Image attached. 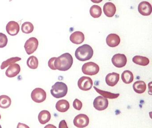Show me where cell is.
Returning a JSON list of instances; mask_svg holds the SVG:
<instances>
[{
	"label": "cell",
	"instance_id": "ba28073f",
	"mask_svg": "<svg viewBox=\"0 0 152 128\" xmlns=\"http://www.w3.org/2000/svg\"><path fill=\"white\" fill-rule=\"evenodd\" d=\"M78 85L81 90L88 91L91 89L93 85V81L90 77L83 76L79 79L78 81Z\"/></svg>",
	"mask_w": 152,
	"mask_h": 128
},
{
	"label": "cell",
	"instance_id": "7c38bea8",
	"mask_svg": "<svg viewBox=\"0 0 152 128\" xmlns=\"http://www.w3.org/2000/svg\"><path fill=\"white\" fill-rule=\"evenodd\" d=\"M6 30L9 34L14 36L17 35L20 30V26L18 22L10 21L6 26Z\"/></svg>",
	"mask_w": 152,
	"mask_h": 128
},
{
	"label": "cell",
	"instance_id": "e0dca14e",
	"mask_svg": "<svg viewBox=\"0 0 152 128\" xmlns=\"http://www.w3.org/2000/svg\"><path fill=\"white\" fill-rule=\"evenodd\" d=\"M85 39L84 35L80 31H75L70 36V40L73 43L76 44H80L83 42Z\"/></svg>",
	"mask_w": 152,
	"mask_h": 128
},
{
	"label": "cell",
	"instance_id": "9a60e30c",
	"mask_svg": "<svg viewBox=\"0 0 152 128\" xmlns=\"http://www.w3.org/2000/svg\"><path fill=\"white\" fill-rule=\"evenodd\" d=\"M120 79V75L116 73H110L106 76L105 81L109 86L113 87L117 84Z\"/></svg>",
	"mask_w": 152,
	"mask_h": 128
},
{
	"label": "cell",
	"instance_id": "484cf974",
	"mask_svg": "<svg viewBox=\"0 0 152 128\" xmlns=\"http://www.w3.org/2000/svg\"><path fill=\"white\" fill-rule=\"evenodd\" d=\"M27 66L31 69H36L39 65V60L38 58L34 56H31L27 59Z\"/></svg>",
	"mask_w": 152,
	"mask_h": 128
},
{
	"label": "cell",
	"instance_id": "ac0fdd59",
	"mask_svg": "<svg viewBox=\"0 0 152 128\" xmlns=\"http://www.w3.org/2000/svg\"><path fill=\"white\" fill-rule=\"evenodd\" d=\"M56 107L58 112L64 113L69 109L70 104L69 102L66 100H60L57 102Z\"/></svg>",
	"mask_w": 152,
	"mask_h": 128
},
{
	"label": "cell",
	"instance_id": "4dcf8cb0",
	"mask_svg": "<svg viewBox=\"0 0 152 128\" xmlns=\"http://www.w3.org/2000/svg\"><path fill=\"white\" fill-rule=\"evenodd\" d=\"M56 58V57H55L51 58L49 60L48 63V66L50 68H51L52 70H56V68H55V65H54V62H55Z\"/></svg>",
	"mask_w": 152,
	"mask_h": 128
},
{
	"label": "cell",
	"instance_id": "30bf717a",
	"mask_svg": "<svg viewBox=\"0 0 152 128\" xmlns=\"http://www.w3.org/2000/svg\"><path fill=\"white\" fill-rule=\"evenodd\" d=\"M112 62L115 66L121 68L123 67L126 65L127 57L124 54L117 53L113 56L112 58Z\"/></svg>",
	"mask_w": 152,
	"mask_h": 128
},
{
	"label": "cell",
	"instance_id": "8fae6325",
	"mask_svg": "<svg viewBox=\"0 0 152 128\" xmlns=\"http://www.w3.org/2000/svg\"><path fill=\"white\" fill-rule=\"evenodd\" d=\"M138 10L139 13L143 16H149L152 13V5L148 2L144 1L139 4Z\"/></svg>",
	"mask_w": 152,
	"mask_h": 128
},
{
	"label": "cell",
	"instance_id": "7a4b0ae2",
	"mask_svg": "<svg viewBox=\"0 0 152 128\" xmlns=\"http://www.w3.org/2000/svg\"><path fill=\"white\" fill-rule=\"evenodd\" d=\"M93 52V49L90 45L84 44L76 49L75 56L80 61H86L91 58Z\"/></svg>",
	"mask_w": 152,
	"mask_h": 128
},
{
	"label": "cell",
	"instance_id": "83f0119b",
	"mask_svg": "<svg viewBox=\"0 0 152 128\" xmlns=\"http://www.w3.org/2000/svg\"><path fill=\"white\" fill-rule=\"evenodd\" d=\"M22 32L25 33H31L33 31L34 27L32 23L30 22H25L22 25Z\"/></svg>",
	"mask_w": 152,
	"mask_h": 128
},
{
	"label": "cell",
	"instance_id": "d6a6232c",
	"mask_svg": "<svg viewBox=\"0 0 152 128\" xmlns=\"http://www.w3.org/2000/svg\"><path fill=\"white\" fill-rule=\"evenodd\" d=\"M17 128H30L28 125L22 123H18Z\"/></svg>",
	"mask_w": 152,
	"mask_h": 128
},
{
	"label": "cell",
	"instance_id": "603a6c76",
	"mask_svg": "<svg viewBox=\"0 0 152 128\" xmlns=\"http://www.w3.org/2000/svg\"><path fill=\"white\" fill-rule=\"evenodd\" d=\"M121 79L124 83L129 84L133 81L134 76L132 72L129 70H125L122 73Z\"/></svg>",
	"mask_w": 152,
	"mask_h": 128
},
{
	"label": "cell",
	"instance_id": "5bb4252c",
	"mask_svg": "<svg viewBox=\"0 0 152 128\" xmlns=\"http://www.w3.org/2000/svg\"><path fill=\"white\" fill-rule=\"evenodd\" d=\"M121 39L120 36L115 33L108 35L106 38V43L110 47H115L120 44Z\"/></svg>",
	"mask_w": 152,
	"mask_h": 128
},
{
	"label": "cell",
	"instance_id": "f546056e",
	"mask_svg": "<svg viewBox=\"0 0 152 128\" xmlns=\"http://www.w3.org/2000/svg\"><path fill=\"white\" fill-rule=\"evenodd\" d=\"M73 106L76 110H80L83 106L82 102L78 99H75L73 103Z\"/></svg>",
	"mask_w": 152,
	"mask_h": 128
},
{
	"label": "cell",
	"instance_id": "e575fe53",
	"mask_svg": "<svg viewBox=\"0 0 152 128\" xmlns=\"http://www.w3.org/2000/svg\"><path fill=\"white\" fill-rule=\"evenodd\" d=\"M1 115L0 114V119H1Z\"/></svg>",
	"mask_w": 152,
	"mask_h": 128
},
{
	"label": "cell",
	"instance_id": "9c48e42d",
	"mask_svg": "<svg viewBox=\"0 0 152 128\" xmlns=\"http://www.w3.org/2000/svg\"><path fill=\"white\" fill-rule=\"evenodd\" d=\"M108 105V100L101 96L96 97L93 101L94 108L99 111L105 110L107 108Z\"/></svg>",
	"mask_w": 152,
	"mask_h": 128
},
{
	"label": "cell",
	"instance_id": "8992f818",
	"mask_svg": "<svg viewBox=\"0 0 152 128\" xmlns=\"http://www.w3.org/2000/svg\"><path fill=\"white\" fill-rule=\"evenodd\" d=\"M39 41L37 38L32 37L27 40L25 44L24 48L26 53L28 55L33 53L38 49Z\"/></svg>",
	"mask_w": 152,
	"mask_h": 128
},
{
	"label": "cell",
	"instance_id": "cb8c5ba5",
	"mask_svg": "<svg viewBox=\"0 0 152 128\" xmlns=\"http://www.w3.org/2000/svg\"><path fill=\"white\" fill-rule=\"evenodd\" d=\"M11 104V100L7 95L0 96V107L2 108H7L10 106Z\"/></svg>",
	"mask_w": 152,
	"mask_h": 128
},
{
	"label": "cell",
	"instance_id": "836d02e7",
	"mask_svg": "<svg viewBox=\"0 0 152 128\" xmlns=\"http://www.w3.org/2000/svg\"><path fill=\"white\" fill-rule=\"evenodd\" d=\"M44 128H57L55 125L52 124H48L45 126Z\"/></svg>",
	"mask_w": 152,
	"mask_h": 128
},
{
	"label": "cell",
	"instance_id": "277c9868",
	"mask_svg": "<svg viewBox=\"0 0 152 128\" xmlns=\"http://www.w3.org/2000/svg\"><path fill=\"white\" fill-rule=\"evenodd\" d=\"M83 73L85 75L93 76L97 74L99 71L98 65L93 62H88L83 64L82 68Z\"/></svg>",
	"mask_w": 152,
	"mask_h": 128
},
{
	"label": "cell",
	"instance_id": "d4e9b609",
	"mask_svg": "<svg viewBox=\"0 0 152 128\" xmlns=\"http://www.w3.org/2000/svg\"><path fill=\"white\" fill-rule=\"evenodd\" d=\"M90 13L91 17L95 18H97L101 16L102 14V9L98 5H93L91 7Z\"/></svg>",
	"mask_w": 152,
	"mask_h": 128
},
{
	"label": "cell",
	"instance_id": "d590c367",
	"mask_svg": "<svg viewBox=\"0 0 152 128\" xmlns=\"http://www.w3.org/2000/svg\"><path fill=\"white\" fill-rule=\"evenodd\" d=\"M0 128H1V124H0Z\"/></svg>",
	"mask_w": 152,
	"mask_h": 128
},
{
	"label": "cell",
	"instance_id": "4fadbf2b",
	"mask_svg": "<svg viewBox=\"0 0 152 128\" xmlns=\"http://www.w3.org/2000/svg\"><path fill=\"white\" fill-rule=\"evenodd\" d=\"M21 68L18 64H12L10 65L6 71V75L8 77H14L17 76L20 73Z\"/></svg>",
	"mask_w": 152,
	"mask_h": 128
},
{
	"label": "cell",
	"instance_id": "7402d4cb",
	"mask_svg": "<svg viewBox=\"0 0 152 128\" xmlns=\"http://www.w3.org/2000/svg\"><path fill=\"white\" fill-rule=\"evenodd\" d=\"M132 61L137 65L142 66L147 65L149 63V60L147 57L141 56H134Z\"/></svg>",
	"mask_w": 152,
	"mask_h": 128
},
{
	"label": "cell",
	"instance_id": "2e32d148",
	"mask_svg": "<svg viewBox=\"0 0 152 128\" xmlns=\"http://www.w3.org/2000/svg\"><path fill=\"white\" fill-rule=\"evenodd\" d=\"M103 10L107 17H112L114 16L116 12V7L113 3L107 2L104 5Z\"/></svg>",
	"mask_w": 152,
	"mask_h": 128
},
{
	"label": "cell",
	"instance_id": "6da1fadb",
	"mask_svg": "<svg viewBox=\"0 0 152 128\" xmlns=\"http://www.w3.org/2000/svg\"><path fill=\"white\" fill-rule=\"evenodd\" d=\"M73 59L70 53H64L56 58L54 62L56 69L59 71H66L69 70L72 65Z\"/></svg>",
	"mask_w": 152,
	"mask_h": 128
},
{
	"label": "cell",
	"instance_id": "ffe728a7",
	"mask_svg": "<svg viewBox=\"0 0 152 128\" xmlns=\"http://www.w3.org/2000/svg\"><path fill=\"white\" fill-rule=\"evenodd\" d=\"M51 118V114L48 111L44 110L40 112L38 116L39 121L41 124H44L48 122Z\"/></svg>",
	"mask_w": 152,
	"mask_h": 128
},
{
	"label": "cell",
	"instance_id": "44dd1931",
	"mask_svg": "<svg viewBox=\"0 0 152 128\" xmlns=\"http://www.w3.org/2000/svg\"><path fill=\"white\" fill-rule=\"evenodd\" d=\"M94 89L96 90V91L99 93L100 95H102V97L105 98L115 99L117 98L120 96L119 93H114L109 92L105 91L102 90L98 89L96 87L94 86Z\"/></svg>",
	"mask_w": 152,
	"mask_h": 128
},
{
	"label": "cell",
	"instance_id": "1f68e13d",
	"mask_svg": "<svg viewBox=\"0 0 152 128\" xmlns=\"http://www.w3.org/2000/svg\"><path fill=\"white\" fill-rule=\"evenodd\" d=\"M59 128H68L67 126V124L65 120H62L59 123V126H58Z\"/></svg>",
	"mask_w": 152,
	"mask_h": 128
},
{
	"label": "cell",
	"instance_id": "3957f363",
	"mask_svg": "<svg viewBox=\"0 0 152 128\" xmlns=\"http://www.w3.org/2000/svg\"><path fill=\"white\" fill-rule=\"evenodd\" d=\"M68 91L67 85L62 82H57L52 86L50 92L56 98L63 97L66 95Z\"/></svg>",
	"mask_w": 152,
	"mask_h": 128
},
{
	"label": "cell",
	"instance_id": "d6986e66",
	"mask_svg": "<svg viewBox=\"0 0 152 128\" xmlns=\"http://www.w3.org/2000/svg\"><path fill=\"white\" fill-rule=\"evenodd\" d=\"M133 89L135 92L141 94L145 91L146 84L144 81H137L133 84Z\"/></svg>",
	"mask_w": 152,
	"mask_h": 128
},
{
	"label": "cell",
	"instance_id": "52a82bcc",
	"mask_svg": "<svg viewBox=\"0 0 152 128\" xmlns=\"http://www.w3.org/2000/svg\"><path fill=\"white\" fill-rule=\"evenodd\" d=\"M89 123V119L88 116L84 114H80L75 117L73 123L75 126L79 128L87 127Z\"/></svg>",
	"mask_w": 152,
	"mask_h": 128
},
{
	"label": "cell",
	"instance_id": "4316f807",
	"mask_svg": "<svg viewBox=\"0 0 152 128\" xmlns=\"http://www.w3.org/2000/svg\"><path fill=\"white\" fill-rule=\"evenodd\" d=\"M21 60V58L19 57H11L10 58L8 59L7 60L3 61L1 63V69H4L8 66L12 64H15L16 62Z\"/></svg>",
	"mask_w": 152,
	"mask_h": 128
},
{
	"label": "cell",
	"instance_id": "5b68a950",
	"mask_svg": "<svg viewBox=\"0 0 152 128\" xmlns=\"http://www.w3.org/2000/svg\"><path fill=\"white\" fill-rule=\"evenodd\" d=\"M31 97L34 102L40 103L45 101L47 98V94L43 89L37 88L34 89L32 92Z\"/></svg>",
	"mask_w": 152,
	"mask_h": 128
},
{
	"label": "cell",
	"instance_id": "f1b7e54d",
	"mask_svg": "<svg viewBox=\"0 0 152 128\" xmlns=\"http://www.w3.org/2000/svg\"><path fill=\"white\" fill-rule=\"evenodd\" d=\"M8 43V38L5 34L0 33V48L7 46Z\"/></svg>",
	"mask_w": 152,
	"mask_h": 128
}]
</instances>
